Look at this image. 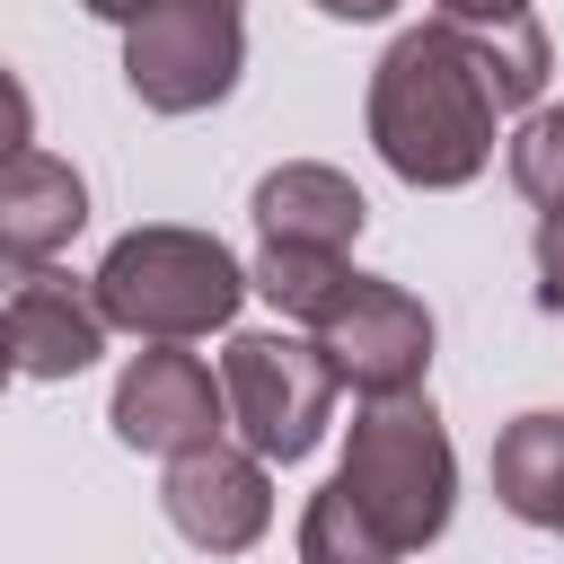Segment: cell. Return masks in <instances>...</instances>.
I'll list each match as a JSON object with an SVG mask.
<instances>
[{"label":"cell","mask_w":564,"mask_h":564,"mask_svg":"<svg viewBox=\"0 0 564 564\" xmlns=\"http://www.w3.org/2000/svg\"><path fill=\"white\" fill-rule=\"evenodd\" d=\"M344 273H352V264H344L335 247H264V256L247 264V291H264L282 317H308Z\"/></svg>","instance_id":"obj_14"},{"label":"cell","mask_w":564,"mask_h":564,"mask_svg":"<svg viewBox=\"0 0 564 564\" xmlns=\"http://www.w3.org/2000/svg\"><path fill=\"white\" fill-rule=\"evenodd\" d=\"M317 9H326V18H352V26H370V18H388L397 0H317Z\"/></svg>","instance_id":"obj_20"},{"label":"cell","mask_w":564,"mask_h":564,"mask_svg":"<svg viewBox=\"0 0 564 564\" xmlns=\"http://www.w3.org/2000/svg\"><path fill=\"white\" fill-rule=\"evenodd\" d=\"M35 141V97H26V79L18 70H0V159L9 150H26Z\"/></svg>","instance_id":"obj_18"},{"label":"cell","mask_w":564,"mask_h":564,"mask_svg":"<svg viewBox=\"0 0 564 564\" xmlns=\"http://www.w3.org/2000/svg\"><path fill=\"white\" fill-rule=\"evenodd\" d=\"M335 494L361 511V529L388 555H414V546H432L449 529V511H458V449H449V423L432 414L423 388L361 397L344 467H335Z\"/></svg>","instance_id":"obj_2"},{"label":"cell","mask_w":564,"mask_h":564,"mask_svg":"<svg viewBox=\"0 0 564 564\" xmlns=\"http://www.w3.org/2000/svg\"><path fill=\"white\" fill-rule=\"evenodd\" d=\"M88 220V185L53 150H9L0 159V264H53Z\"/></svg>","instance_id":"obj_10"},{"label":"cell","mask_w":564,"mask_h":564,"mask_svg":"<svg viewBox=\"0 0 564 564\" xmlns=\"http://www.w3.org/2000/svg\"><path fill=\"white\" fill-rule=\"evenodd\" d=\"M335 370L308 335H229L220 352V397H229V423L247 432L256 458H308L335 423Z\"/></svg>","instance_id":"obj_5"},{"label":"cell","mask_w":564,"mask_h":564,"mask_svg":"<svg viewBox=\"0 0 564 564\" xmlns=\"http://www.w3.org/2000/svg\"><path fill=\"white\" fill-rule=\"evenodd\" d=\"M494 502L529 529H564V414H511L494 432Z\"/></svg>","instance_id":"obj_12"},{"label":"cell","mask_w":564,"mask_h":564,"mask_svg":"<svg viewBox=\"0 0 564 564\" xmlns=\"http://www.w3.org/2000/svg\"><path fill=\"white\" fill-rule=\"evenodd\" d=\"M229 9H247V0H229Z\"/></svg>","instance_id":"obj_23"},{"label":"cell","mask_w":564,"mask_h":564,"mask_svg":"<svg viewBox=\"0 0 564 564\" xmlns=\"http://www.w3.org/2000/svg\"><path fill=\"white\" fill-rule=\"evenodd\" d=\"M300 564H397V555L361 529V511H352L335 485H317L308 511H300Z\"/></svg>","instance_id":"obj_16"},{"label":"cell","mask_w":564,"mask_h":564,"mask_svg":"<svg viewBox=\"0 0 564 564\" xmlns=\"http://www.w3.org/2000/svg\"><path fill=\"white\" fill-rule=\"evenodd\" d=\"M0 344L26 379H79L106 352V317H97L88 282H70L53 264H9L0 273Z\"/></svg>","instance_id":"obj_9"},{"label":"cell","mask_w":564,"mask_h":564,"mask_svg":"<svg viewBox=\"0 0 564 564\" xmlns=\"http://www.w3.org/2000/svg\"><path fill=\"white\" fill-rule=\"evenodd\" d=\"M538 308H564V212H538Z\"/></svg>","instance_id":"obj_17"},{"label":"cell","mask_w":564,"mask_h":564,"mask_svg":"<svg viewBox=\"0 0 564 564\" xmlns=\"http://www.w3.org/2000/svg\"><path fill=\"white\" fill-rule=\"evenodd\" d=\"M9 379H18V361H9V344H0V388H9Z\"/></svg>","instance_id":"obj_22"},{"label":"cell","mask_w":564,"mask_h":564,"mask_svg":"<svg viewBox=\"0 0 564 564\" xmlns=\"http://www.w3.org/2000/svg\"><path fill=\"white\" fill-rule=\"evenodd\" d=\"M159 502H167L176 538L203 546V555H247L273 529V476H264L256 449H229V441H203V449L167 458Z\"/></svg>","instance_id":"obj_8"},{"label":"cell","mask_w":564,"mask_h":564,"mask_svg":"<svg viewBox=\"0 0 564 564\" xmlns=\"http://www.w3.org/2000/svg\"><path fill=\"white\" fill-rule=\"evenodd\" d=\"M256 229H264V247H352L361 238V220H370V203H361V185L344 176V167H326V159H291V167H273V176H256Z\"/></svg>","instance_id":"obj_11"},{"label":"cell","mask_w":564,"mask_h":564,"mask_svg":"<svg viewBox=\"0 0 564 564\" xmlns=\"http://www.w3.org/2000/svg\"><path fill=\"white\" fill-rule=\"evenodd\" d=\"M502 167L538 212H564V106H529V123L502 141Z\"/></svg>","instance_id":"obj_15"},{"label":"cell","mask_w":564,"mask_h":564,"mask_svg":"<svg viewBox=\"0 0 564 564\" xmlns=\"http://www.w3.org/2000/svg\"><path fill=\"white\" fill-rule=\"evenodd\" d=\"M79 9H88V18H115V26H132L150 0H79Z\"/></svg>","instance_id":"obj_21"},{"label":"cell","mask_w":564,"mask_h":564,"mask_svg":"<svg viewBox=\"0 0 564 564\" xmlns=\"http://www.w3.org/2000/svg\"><path fill=\"white\" fill-rule=\"evenodd\" d=\"M106 423H115V441H123V449L185 458V449L220 441V423H229V397H220V379H212L194 352H176V344H150V352H132V361H123Z\"/></svg>","instance_id":"obj_7"},{"label":"cell","mask_w":564,"mask_h":564,"mask_svg":"<svg viewBox=\"0 0 564 564\" xmlns=\"http://www.w3.org/2000/svg\"><path fill=\"white\" fill-rule=\"evenodd\" d=\"M449 26H502V18H529V0H441Z\"/></svg>","instance_id":"obj_19"},{"label":"cell","mask_w":564,"mask_h":564,"mask_svg":"<svg viewBox=\"0 0 564 564\" xmlns=\"http://www.w3.org/2000/svg\"><path fill=\"white\" fill-rule=\"evenodd\" d=\"M88 300H97V317L123 326V335L194 344V335H212V326L238 317L247 264H238L212 229L150 220V229H123V238L106 247V264L88 273Z\"/></svg>","instance_id":"obj_3"},{"label":"cell","mask_w":564,"mask_h":564,"mask_svg":"<svg viewBox=\"0 0 564 564\" xmlns=\"http://www.w3.org/2000/svg\"><path fill=\"white\" fill-rule=\"evenodd\" d=\"M247 70V18L229 0H150L123 26V79L150 115H203Z\"/></svg>","instance_id":"obj_4"},{"label":"cell","mask_w":564,"mask_h":564,"mask_svg":"<svg viewBox=\"0 0 564 564\" xmlns=\"http://www.w3.org/2000/svg\"><path fill=\"white\" fill-rule=\"evenodd\" d=\"M555 538H564V529H555Z\"/></svg>","instance_id":"obj_24"},{"label":"cell","mask_w":564,"mask_h":564,"mask_svg":"<svg viewBox=\"0 0 564 564\" xmlns=\"http://www.w3.org/2000/svg\"><path fill=\"white\" fill-rule=\"evenodd\" d=\"M458 35H467L476 79H485V97H494V106H538V88H546V35H538V18L458 26Z\"/></svg>","instance_id":"obj_13"},{"label":"cell","mask_w":564,"mask_h":564,"mask_svg":"<svg viewBox=\"0 0 564 564\" xmlns=\"http://www.w3.org/2000/svg\"><path fill=\"white\" fill-rule=\"evenodd\" d=\"M494 115H502V106L485 97L476 53H467V35H458L449 18L405 26V35L379 53V70H370V141H379V159H388L405 185H423V194H449V185L485 176V159H494Z\"/></svg>","instance_id":"obj_1"},{"label":"cell","mask_w":564,"mask_h":564,"mask_svg":"<svg viewBox=\"0 0 564 564\" xmlns=\"http://www.w3.org/2000/svg\"><path fill=\"white\" fill-rule=\"evenodd\" d=\"M308 344H317L326 370L352 379L361 397H397V388H423V370H432V308H423L405 282L344 273V282L308 308Z\"/></svg>","instance_id":"obj_6"}]
</instances>
